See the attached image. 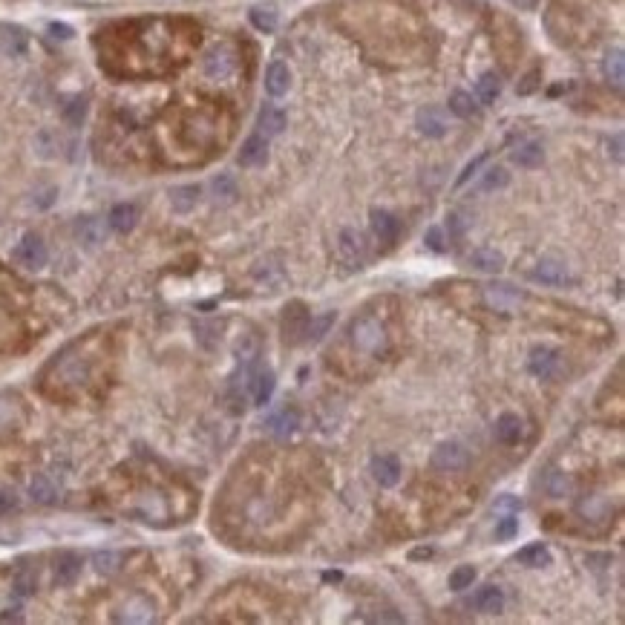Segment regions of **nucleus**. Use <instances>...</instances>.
<instances>
[{
    "label": "nucleus",
    "instance_id": "obj_1",
    "mask_svg": "<svg viewBox=\"0 0 625 625\" xmlns=\"http://www.w3.org/2000/svg\"><path fill=\"white\" fill-rule=\"evenodd\" d=\"M351 343H354V349H361V351H366V354H383L386 351V329H383V323L378 320V317H372V315H364V317H357L354 323H351Z\"/></svg>",
    "mask_w": 625,
    "mask_h": 625
},
{
    "label": "nucleus",
    "instance_id": "obj_2",
    "mask_svg": "<svg viewBox=\"0 0 625 625\" xmlns=\"http://www.w3.org/2000/svg\"><path fill=\"white\" fill-rule=\"evenodd\" d=\"M481 300L490 311H499V315H513V311L522 305V294L507 283L481 286Z\"/></svg>",
    "mask_w": 625,
    "mask_h": 625
},
{
    "label": "nucleus",
    "instance_id": "obj_3",
    "mask_svg": "<svg viewBox=\"0 0 625 625\" xmlns=\"http://www.w3.org/2000/svg\"><path fill=\"white\" fill-rule=\"evenodd\" d=\"M432 467L441 470V473H458L467 467V450L461 444L450 441V444H441L438 450L432 453Z\"/></svg>",
    "mask_w": 625,
    "mask_h": 625
},
{
    "label": "nucleus",
    "instance_id": "obj_4",
    "mask_svg": "<svg viewBox=\"0 0 625 625\" xmlns=\"http://www.w3.org/2000/svg\"><path fill=\"white\" fill-rule=\"evenodd\" d=\"M527 366H530V372L536 378H553L559 372V366H562V354L556 349H551V346H536L530 351Z\"/></svg>",
    "mask_w": 625,
    "mask_h": 625
},
{
    "label": "nucleus",
    "instance_id": "obj_5",
    "mask_svg": "<svg viewBox=\"0 0 625 625\" xmlns=\"http://www.w3.org/2000/svg\"><path fill=\"white\" fill-rule=\"evenodd\" d=\"M118 622H153L156 619V608L147 597L142 594H133L124 599V605L118 608Z\"/></svg>",
    "mask_w": 625,
    "mask_h": 625
},
{
    "label": "nucleus",
    "instance_id": "obj_6",
    "mask_svg": "<svg viewBox=\"0 0 625 625\" xmlns=\"http://www.w3.org/2000/svg\"><path fill=\"white\" fill-rule=\"evenodd\" d=\"M15 259L21 265H26V268H43V265H47V245H43L35 234H29L15 248Z\"/></svg>",
    "mask_w": 625,
    "mask_h": 625
},
{
    "label": "nucleus",
    "instance_id": "obj_7",
    "mask_svg": "<svg viewBox=\"0 0 625 625\" xmlns=\"http://www.w3.org/2000/svg\"><path fill=\"white\" fill-rule=\"evenodd\" d=\"M234 67H237V58H234V52L225 50V47L210 50L208 58H205V75H208V78H228V75L234 72Z\"/></svg>",
    "mask_w": 625,
    "mask_h": 625
},
{
    "label": "nucleus",
    "instance_id": "obj_8",
    "mask_svg": "<svg viewBox=\"0 0 625 625\" xmlns=\"http://www.w3.org/2000/svg\"><path fill=\"white\" fill-rule=\"evenodd\" d=\"M288 84H291V69H288V64H283V61H271V64H268V69H265V89H268V96H274V98L286 96V93H288Z\"/></svg>",
    "mask_w": 625,
    "mask_h": 625
},
{
    "label": "nucleus",
    "instance_id": "obj_9",
    "mask_svg": "<svg viewBox=\"0 0 625 625\" xmlns=\"http://www.w3.org/2000/svg\"><path fill=\"white\" fill-rule=\"evenodd\" d=\"M372 475L381 487H395L400 481V461L395 456H375L372 458Z\"/></svg>",
    "mask_w": 625,
    "mask_h": 625
},
{
    "label": "nucleus",
    "instance_id": "obj_10",
    "mask_svg": "<svg viewBox=\"0 0 625 625\" xmlns=\"http://www.w3.org/2000/svg\"><path fill=\"white\" fill-rule=\"evenodd\" d=\"M533 277L539 280V283H548V286H562V283H568V280H570V274H568V265H565V262H559V259H551V257H545L539 265H536Z\"/></svg>",
    "mask_w": 625,
    "mask_h": 625
},
{
    "label": "nucleus",
    "instance_id": "obj_11",
    "mask_svg": "<svg viewBox=\"0 0 625 625\" xmlns=\"http://www.w3.org/2000/svg\"><path fill=\"white\" fill-rule=\"evenodd\" d=\"M308 311H303V303H291V308H286V320H283V332L286 337L294 343L305 334V326H308Z\"/></svg>",
    "mask_w": 625,
    "mask_h": 625
},
{
    "label": "nucleus",
    "instance_id": "obj_12",
    "mask_svg": "<svg viewBox=\"0 0 625 625\" xmlns=\"http://www.w3.org/2000/svg\"><path fill=\"white\" fill-rule=\"evenodd\" d=\"M473 608L481 611V614H502V608H505V594H502V588L487 585V588L475 591V594H473Z\"/></svg>",
    "mask_w": 625,
    "mask_h": 625
},
{
    "label": "nucleus",
    "instance_id": "obj_13",
    "mask_svg": "<svg viewBox=\"0 0 625 625\" xmlns=\"http://www.w3.org/2000/svg\"><path fill=\"white\" fill-rule=\"evenodd\" d=\"M257 127H259V136L271 139V136H280L283 127H286V113L277 110V107H262L259 110V118H257Z\"/></svg>",
    "mask_w": 625,
    "mask_h": 625
},
{
    "label": "nucleus",
    "instance_id": "obj_14",
    "mask_svg": "<svg viewBox=\"0 0 625 625\" xmlns=\"http://www.w3.org/2000/svg\"><path fill=\"white\" fill-rule=\"evenodd\" d=\"M265 159H268V142H265V136H251L245 145H242V150H240V164L242 167H257V164H265Z\"/></svg>",
    "mask_w": 625,
    "mask_h": 625
},
{
    "label": "nucleus",
    "instance_id": "obj_15",
    "mask_svg": "<svg viewBox=\"0 0 625 625\" xmlns=\"http://www.w3.org/2000/svg\"><path fill=\"white\" fill-rule=\"evenodd\" d=\"M470 265L478 268V271H487V274H499L505 268V254L496 248H481L470 257Z\"/></svg>",
    "mask_w": 625,
    "mask_h": 625
},
{
    "label": "nucleus",
    "instance_id": "obj_16",
    "mask_svg": "<svg viewBox=\"0 0 625 625\" xmlns=\"http://www.w3.org/2000/svg\"><path fill=\"white\" fill-rule=\"evenodd\" d=\"M340 254H343L349 268H361L364 265V245H361V237H357L354 231H343L340 234Z\"/></svg>",
    "mask_w": 625,
    "mask_h": 625
},
{
    "label": "nucleus",
    "instance_id": "obj_17",
    "mask_svg": "<svg viewBox=\"0 0 625 625\" xmlns=\"http://www.w3.org/2000/svg\"><path fill=\"white\" fill-rule=\"evenodd\" d=\"M248 18H251V23H254L259 32H274L277 23H280V12H277L274 4H257V6L248 12Z\"/></svg>",
    "mask_w": 625,
    "mask_h": 625
},
{
    "label": "nucleus",
    "instance_id": "obj_18",
    "mask_svg": "<svg viewBox=\"0 0 625 625\" xmlns=\"http://www.w3.org/2000/svg\"><path fill=\"white\" fill-rule=\"evenodd\" d=\"M136 219H139V210H136V205H116L113 210H110V228L113 231H118V234H127V231H133L136 228Z\"/></svg>",
    "mask_w": 625,
    "mask_h": 625
},
{
    "label": "nucleus",
    "instance_id": "obj_19",
    "mask_svg": "<svg viewBox=\"0 0 625 625\" xmlns=\"http://www.w3.org/2000/svg\"><path fill=\"white\" fill-rule=\"evenodd\" d=\"M418 130L424 133V136H432V139L444 136L446 121H444L441 110H438V107H424V110L418 113Z\"/></svg>",
    "mask_w": 625,
    "mask_h": 625
},
{
    "label": "nucleus",
    "instance_id": "obj_20",
    "mask_svg": "<svg viewBox=\"0 0 625 625\" xmlns=\"http://www.w3.org/2000/svg\"><path fill=\"white\" fill-rule=\"evenodd\" d=\"M372 231L381 242H392L398 237V219L389 210H372Z\"/></svg>",
    "mask_w": 625,
    "mask_h": 625
},
{
    "label": "nucleus",
    "instance_id": "obj_21",
    "mask_svg": "<svg viewBox=\"0 0 625 625\" xmlns=\"http://www.w3.org/2000/svg\"><path fill=\"white\" fill-rule=\"evenodd\" d=\"M542 487H545V493H548L551 499H565V496L570 493V478H568L562 470L551 467V470L542 475Z\"/></svg>",
    "mask_w": 625,
    "mask_h": 625
},
{
    "label": "nucleus",
    "instance_id": "obj_22",
    "mask_svg": "<svg viewBox=\"0 0 625 625\" xmlns=\"http://www.w3.org/2000/svg\"><path fill=\"white\" fill-rule=\"evenodd\" d=\"M254 381V404L257 407H265L268 400H271V395H274V372H268V369H259V372H254L251 375Z\"/></svg>",
    "mask_w": 625,
    "mask_h": 625
},
{
    "label": "nucleus",
    "instance_id": "obj_23",
    "mask_svg": "<svg viewBox=\"0 0 625 625\" xmlns=\"http://www.w3.org/2000/svg\"><path fill=\"white\" fill-rule=\"evenodd\" d=\"M29 496L38 502V505H52L58 499V490L55 484L50 481V475H35L32 484H29Z\"/></svg>",
    "mask_w": 625,
    "mask_h": 625
},
{
    "label": "nucleus",
    "instance_id": "obj_24",
    "mask_svg": "<svg viewBox=\"0 0 625 625\" xmlns=\"http://www.w3.org/2000/svg\"><path fill=\"white\" fill-rule=\"evenodd\" d=\"M513 162L519 167H539L545 162V150H542V145H536V142H524L522 147L513 150Z\"/></svg>",
    "mask_w": 625,
    "mask_h": 625
},
{
    "label": "nucleus",
    "instance_id": "obj_25",
    "mask_svg": "<svg viewBox=\"0 0 625 625\" xmlns=\"http://www.w3.org/2000/svg\"><path fill=\"white\" fill-rule=\"evenodd\" d=\"M516 559H519L522 565H527V568H545V565H551V551H548L542 542H536V545L522 548V551L516 553Z\"/></svg>",
    "mask_w": 625,
    "mask_h": 625
},
{
    "label": "nucleus",
    "instance_id": "obj_26",
    "mask_svg": "<svg viewBox=\"0 0 625 625\" xmlns=\"http://www.w3.org/2000/svg\"><path fill=\"white\" fill-rule=\"evenodd\" d=\"M602 69H605V78H608L616 89H622V81H625V58H622V50H611V52L605 55Z\"/></svg>",
    "mask_w": 625,
    "mask_h": 625
},
{
    "label": "nucleus",
    "instance_id": "obj_27",
    "mask_svg": "<svg viewBox=\"0 0 625 625\" xmlns=\"http://www.w3.org/2000/svg\"><path fill=\"white\" fill-rule=\"evenodd\" d=\"M496 438H499L502 444H516V441L522 438V421H519V415L505 412V415L496 421Z\"/></svg>",
    "mask_w": 625,
    "mask_h": 625
},
{
    "label": "nucleus",
    "instance_id": "obj_28",
    "mask_svg": "<svg viewBox=\"0 0 625 625\" xmlns=\"http://www.w3.org/2000/svg\"><path fill=\"white\" fill-rule=\"evenodd\" d=\"M499 93H502V81H499L493 72H487V75L478 78V84H475V98H478L481 104H493V101L499 98Z\"/></svg>",
    "mask_w": 625,
    "mask_h": 625
},
{
    "label": "nucleus",
    "instance_id": "obj_29",
    "mask_svg": "<svg viewBox=\"0 0 625 625\" xmlns=\"http://www.w3.org/2000/svg\"><path fill=\"white\" fill-rule=\"evenodd\" d=\"M579 513H582L585 519H591V522H602L611 513V505L602 496H585L582 502H579Z\"/></svg>",
    "mask_w": 625,
    "mask_h": 625
},
{
    "label": "nucleus",
    "instance_id": "obj_30",
    "mask_svg": "<svg viewBox=\"0 0 625 625\" xmlns=\"http://www.w3.org/2000/svg\"><path fill=\"white\" fill-rule=\"evenodd\" d=\"M78 573H81V559L72 556V553H67V556H61V562L55 565V582H58V585H69V582H75Z\"/></svg>",
    "mask_w": 625,
    "mask_h": 625
},
{
    "label": "nucleus",
    "instance_id": "obj_31",
    "mask_svg": "<svg viewBox=\"0 0 625 625\" xmlns=\"http://www.w3.org/2000/svg\"><path fill=\"white\" fill-rule=\"evenodd\" d=\"M196 199H199V188L196 185H182V188H176L170 193V202H173V208L179 213H188L196 205Z\"/></svg>",
    "mask_w": 625,
    "mask_h": 625
},
{
    "label": "nucleus",
    "instance_id": "obj_32",
    "mask_svg": "<svg viewBox=\"0 0 625 625\" xmlns=\"http://www.w3.org/2000/svg\"><path fill=\"white\" fill-rule=\"evenodd\" d=\"M297 424H300V418H297V412H280V415H274V418H268L265 421V427L271 429L274 435H280V438H286V435H291L294 429H297Z\"/></svg>",
    "mask_w": 625,
    "mask_h": 625
},
{
    "label": "nucleus",
    "instance_id": "obj_33",
    "mask_svg": "<svg viewBox=\"0 0 625 625\" xmlns=\"http://www.w3.org/2000/svg\"><path fill=\"white\" fill-rule=\"evenodd\" d=\"M450 110L458 118H473L475 116V98L470 93H464V89H456V93L450 96Z\"/></svg>",
    "mask_w": 625,
    "mask_h": 625
},
{
    "label": "nucleus",
    "instance_id": "obj_34",
    "mask_svg": "<svg viewBox=\"0 0 625 625\" xmlns=\"http://www.w3.org/2000/svg\"><path fill=\"white\" fill-rule=\"evenodd\" d=\"M210 188H213L216 199H222V202H231V199L237 196V185H234V179H231L228 173H219L213 182H210Z\"/></svg>",
    "mask_w": 625,
    "mask_h": 625
},
{
    "label": "nucleus",
    "instance_id": "obj_35",
    "mask_svg": "<svg viewBox=\"0 0 625 625\" xmlns=\"http://www.w3.org/2000/svg\"><path fill=\"white\" fill-rule=\"evenodd\" d=\"M507 182H510V173H507L505 167H490L478 188H481V191H499V188H505Z\"/></svg>",
    "mask_w": 625,
    "mask_h": 625
},
{
    "label": "nucleus",
    "instance_id": "obj_36",
    "mask_svg": "<svg viewBox=\"0 0 625 625\" xmlns=\"http://www.w3.org/2000/svg\"><path fill=\"white\" fill-rule=\"evenodd\" d=\"M473 579H475V568L473 565H461V568H456L450 573V588L453 591H464V588L473 585Z\"/></svg>",
    "mask_w": 625,
    "mask_h": 625
},
{
    "label": "nucleus",
    "instance_id": "obj_37",
    "mask_svg": "<svg viewBox=\"0 0 625 625\" xmlns=\"http://www.w3.org/2000/svg\"><path fill=\"white\" fill-rule=\"evenodd\" d=\"M4 50L12 52V55H21L26 50V38H23L21 29H6L4 32Z\"/></svg>",
    "mask_w": 625,
    "mask_h": 625
},
{
    "label": "nucleus",
    "instance_id": "obj_38",
    "mask_svg": "<svg viewBox=\"0 0 625 625\" xmlns=\"http://www.w3.org/2000/svg\"><path fill=\"white\" fill-rule=\"evenodd\" d=\"M93 562H96V570H98V573H116L118 565H121V556L107 551V553H96Z\"/></svg>",
    "mask_w": 625,
    "mask_h": 625
},
{
    "label": "nucleus",
    "instance_id": "obj_39",
    "mask_svg": "<svg viewBox=\"0 0 625 625\" xmlns=\"http://www.w3.org/2000/svg\"><path fill=\"white\" fill-rule=\"evenodd\" d=\"M516 533H519V519H516V516H505V519L496 524V539H499V542L513 539Z\"/></svg>",
    "mask_w": 625,
    "mask_h": 625
},
{
    "label": "nucleus",
    "instance_id": "obj_40",
    "mask_svg": "<svg viewBox=\"0 0 625 625\" xmlns=\"http://www.w3.org/2000/svg\"><path fill=\"white\" fill-rule=\"evenodd\" d=\"M332 323H334V315H326V317H320V320H308V326H305V337H308V340H320L323 332H326Z\"/></svg>",
    "mask_w": 625,
    "mask_h": 625
},
{
    "label": "nucleus",
    "instance_id": "obj_41",
    "mask_svg": "<svg viewBox=\"0 0 625 625\" xmlns=\"http://www.w3.org/2000/svg\"><path fill=\"white\" fill-rule=\"evenodd\" d=\"M84 113H86V101H84V98L69 101V104H67V110H64V116H67V121H69V124H81V121H84Z\"/></svg>",
    "mask_w": 625,
    "mask_h": 625
},
{
    "label": "nucleus",
    "instance_id": "obj_42",
    "mask_svg": "<svg viewBox=\"0 0 625 625\" xmlns=\"http://www.w3.org/2000/svg\"><path fill=\"white\" fill-rule=\"evenodd\" d=\"M427 245H429L432 251H444V234H441L438 225H432V228L427 231Z\"/></svg>",
    "mask_w": 625,
    "mask_h": 625
},
{
    "label": "nucleus",
    "instance_id": "obj_43",
    "mask_svg": "<svg viewBox=\"0 0 625 625\" xmlns=\"http://www.w3.org/2000/svg\"><path fill=\"white\" fill-rule=\"evenodd\" d=\"M484 159H487V153H481V156H478V159H473V162H470V164H467V167H464V173H461V176H458V182H456V188H461V185H464V182H467V179H470V176H473V173H475V170H478V167H481V162H484Z\"/></svg>",
    "mask_w": 625,
    "mask_h": 625
},
{
    "label": "nucleus",
    "instance_id": "obj_44",
    "mask_svg": "<svg viewBox=\"0 0 625 625\" xmlns=\"http://www.w3.org/2000/svg\"><path fill=\"white\" fill-rule=\"evenodd\" d=\"M536 81H539V69H533V72H527V78L519 84V96H530L533 89H536Z\"/></svg>",
    "mask_w": 625,
    "mask_h": 625
},
{
    "label": "nucleus",
    "instance_id": "obj_45",
    "mask_svg": "<svg viewBox=\"0 0 625 625\" xmlns=\"http://www.w3.org/2000/svg\"><path fill=\"white\" fill-rule=\"evenodd\" d=\"M18 507V496L15 493H0V516H6Z\"/></svg>",
    "mask_w": 625,
    "mask_h": 625
},
{
    "label": "nucleus",
    "instance_id": "obj_46",
    "mask_svg": "<svg viewBox=\"0 0 625 625\" xmlns=\"http://www.w3.org/2000/svg\"><path fill=\"white\" fill-rule=\"evenodd\" d=\"M32 591H35V579L21 576L18 582H15V594H18V597H26V594H32Z\"/></svg>",
    "mask_w": 625,
    "mask_h": 625
},
{
    "label": "nucleus",
    "instance_id": "obj_47",
    "mask_svg": "<svg viewBox=\"0 0 625 625\" xmlns=\"http://www.w3.org/2000/svg\"><path fill=\"white\" fill-rule=\"evenodd\" d=\"M50 32H52L55 38H61V40H67V38H72V29H69L67 23H58V21H55V23H50Z\"/></svg>",
    "mask_w": 625,
    "mask_h": 625
},
{
    "label": "nucleus",
    "instance_id": "obj_48",
    "mask_svg": "<svg viewBox=\"0 0 625 625\" xmlns=\"http://www.w3.org/2000/svg\"><path fill=\"white\" fill-rule=\"evenodd\" d=\"M496 507H499V510H522V502L513 499V496H505V499L496 502Z\"/></svg>",
    "mask_w": 625,
    "mask_h": 625
},
{
    "label": "nucleus",
    "instance_id": "obj_49",
    "mask_svg": "<svg viewBox=\"0 0 625 625\" xmlns=\"http://www.w3.org/2000/svg\"><path fill=\"white\" fill-rule=\"evenodd\" d=\"M446 225H450V231H453V237H461V219L453 213L450 216V222H446Z\"/></svg>",
    "mask_w": 625,
    "mask_h": 625
},
{
    "label": "nucleus",
    "instance_id": "obj_50",
    "mask_svg": "<svg viewBox=\"0 0 625 625\" xmlns=\"http://www.w3.org/2000/svg\"><path fill=\"white\" fill-rule=\"evenodd\" d=\"M513 6H519V9H536V4H539V0H510Z\"/></svg>",
    "mask_w": 625,
    "mask_h": 625
},
{
    "label": "nucleus",
    "instance_id": "obj_51",
    "mask_svg": "<svg viewBox=\"0 0 625 625\" xmlns=\"http://www.w3.org/2000/svg\"><path fill=\"white\" fill-rule=\"evenodd\" d=\"M410 556H412V559H429V556H432V548H418V551H412Z\"/></svg>",
    "mask_w": 625,
    "mask_h": 625
},
{
    "label": "nucleus",
    "instance_id": "obj_52",
    "mask_svg": "<svg viewBox=\"0 0 625 625\" xmlns=\"http://www.w3.org/2000/svg\"><path fill=\"white\" fill-rule=\"evenodd\" d=\"M614 156H616V162H622V139L619 136L614 139Z\"/></svg>",
    "mask_w": 625,
    "mask_h": 625
}]
</instances>
